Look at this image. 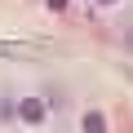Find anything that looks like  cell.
Instances as JSON below:
<instances>
[{
	"mask_svg": "<svg viewBox=\"0 0 133 133\" xmlns=\"http://www.w3.org/2000/svg\"><path fill=\"white\" fill-rule=\"evenodd\" d=\"M80 129H84V133H107V115H102V111H84Z\"/></svg>",
	"mask_w": 133,
	"mask_h": 133,
	"instance_id": "3",
	"label": "cell"
},
{
	"mask_svg": "<svg viewBox=\"0 0 133 133\" xmlns=\"http://www.w3.org/2000/svg\"><path fill=\"white\" fill-rule=\"evenodd\" d=\"M98 5H115V0H98Z\"/></svg>",
	"mask_w": 133,
	"mask_h": 133,
	"instance_id": "7",
	"label": "cell"
},
{
	"mask_svg": "<svg viewBox=\"0 0 133 133\" xmlns=\"http://www.w3.org/2000/svg\"><path fill=\"white\" fill-rule=\"evenodd\" d=\"M44 115H49V111H44L40 98H22V102H18V120H27V124H44Z\"/></svg>",
	"mask_w": 133,
	"mask_h": 133,
	"instance_id": "2",
	"label": "cell"
},
{
	"mask_svg": "<svg viewBox=\"0 0 133 133\" xmlns=\"http://www.w3.org/2000/svg\"><path fill=\"white\" fill-rule=\"evenodd\" d=\"M120 76H124V80H133V66H120Z\"/></svg>",
	"mask_w": 133,
	"mask_h": 133,
	"instance_id": "5",
	"label": "cell"
},
{
	"mask_svg": "<svg viewBox=\"0 0 133 133\" xmlns=\"http://www.w3.org/2000/svg\"><path fill=\"white\" fill-rule=\"evenodd\" d=\"M58 44L44 40H0V58H14V62H36V58H53Z\"/></svg>",
	"mask_w": 133,
	"mask_h": 133,
	"instance_id": "1",
	"label": "cell"
},
{
	"mask_svg": "<svg viewBox=\"0 0 133 133\" xmlns=\"http://www.w3.org/2000/svg\"><path fill=\"white\" fill-rule=\"evenodd\" d=\"M66 5H71V0H49V9H53V14H66Z\"/></svg>",
	"mask_w": 133,
	"mask_h": 133,
	"instance_id": "4",
	"label": "cell"
},
{
	"mask_svg": "<svg viewBox=\"0 0 133 133\" xmlns=\"http://www.w3.org/2000/svg\"><path fill=\"white\" fill-rule=\"evenodd\" d=\"M124 44H129V53H133V31H129V36H124Z\"/></svg>",
	"mask_w": 133,
	"mask_h": 133,
	"instance_id": "6",
	"label": "cell"
}]
</instances>
